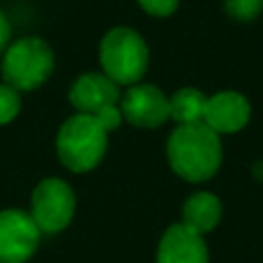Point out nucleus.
<instances>
[{"instance_id":"f257e3e1","label":"nucleus","mask_w":263,"mask_h":263,"mask_svg":"<svg viewBox=\"0 0 263 263\" xmlns=\"http://www.w3.org/2000/svg\"><path fill=\"white\" fill-rule=\"evenodd\" d=\"M166 157L180 178L203 182L213 178L222 164V141L205 123L178 125V129L168 136Z\"/></svg>"},{"instance_id":"f03ea898","label":"nucleus","mask_w":263,"mask_h":263,"mask_svg":"<svg viewBox=\"0 0 263 263\" xmlns=\"http://www.w3.org/2000/svg\"><path fill=\"white\" fill-rule=\"evenodd\" d=\"M109 143L106 127L88 114H77L63 123L55 139L58 157L69 171L86 173L102 162Z\"/></svg>"},{"instance_id":"7ed1b4c3","label":"nucleus","mask_w":263,"mask_h":263,"mask_svg":"<svg viewBox=\"0 0 263 263\" xmlns=\"http://www.w3.org/2000/svg\"><path fill=\"white\" fill-rule=\"evenodd\" d=\"M104 74L118 86H134L148 69V46L132 28H114L100 44Z\"/></svg>"},{"instance_id":"20e7f679","label":"nucleus","mask_w":263,"mask_h":263,"mask_svg":"<svg viewBox=\"0 0 263 263\" xmlns=\"http://www.w3.org/2000/svg\"><path fill=\"white\" fill-rule=\"evenodd\" d=\"M53 72V51L40 37L14 42L3 58V79L14 90H35Z\"/></svg>"},{"instance_id":"39448f33","label":"nucleus","mask_w":263,"mask_h":263,"mask_svg":"<svg viewBox=\"0 0 263 263\" xmlns=\"http://www.w3.org/2000/svg\"><path fill=\"white\" fill-rule=\"evenodd\" d=\"M77 196L60 178H46L32 192V219L44 233H58L72 222Z\"/></svg>"},{"instance_id":"423d86ee","label":"nucleus","mask_w":263,"mask_h":263,"mask_svg":"<svg viewBox=\"0 0 263 263\" xmlns=\"http://www.w3.org/2000/svg\"><path fill=\"white\" fill-rule=\"evenodd\" d=\"M40 245V227L30 213H0V263H26Z\"/></svg>"},{"instance_id":"0eeeda50","label":"nucleus","mask_w":263,"mask_h":263,"mask_svg":"<svg viewBox=\"0 0 263 263\" xmlns=\"http://www.w3.org/2000/svg\"><path fill=\"white\" fill-rule=\"evenodd\" d=\"M120 114L134 127L153 129L168 120V97L159 88L141 83L129 86L125 95H120Z\"/></svg>"},{"instance_id":"6e6552de","label":"nucleus","mask_w":263,"mask_h":263,"mask_svg":"<svg viewBox=\"0 0 263 263\" xmlns=\"http://www.w3.org/2000/svg\"><path fill=\"white\" fill-rule=\"evenodd\" d=\"M69 102L79 114L97 116L100 111L116 106L120 102L118 83L111 81L106 74H83L74 81L72 90H69Z\"/></svg>"},{"instance_id":"1a4fd4ad","label":"nucleus","mask_w":263,"mask_h":263,"mask_svg":"<svg viewBox=\"0 0 263 263\" xmlns=\"http://www.w3.org/2000/svg\"><path fill=\"white\" fill-rule=\"evenodd\" d=\"M252 106L245 95L236 90H222L208 97L203 123L217 134H233L247 125Z\"/></svg>"},{"instance_id":"9d476101","label":"nucleus","mask_w":263,"mask_h":263,"mask_svg":"<svg viewBox=\"0 0 263 263\" xmlns=\"http://www.w3.org/2000/svg\"><path fill=\"white\" fill-rule=\"evenodd\" d=\"M157 263H210L203 236L187 229L185 224L168 227L159 240Z\"/></svg>"},{"instance_id":"9b49d317","label":"nucleus","mask_w":263,"mask_h":263,"mask_svg":"<svg viewBox=\"0 0 263 263\" xmlns=\"http://www.w3.org/2000/svg\"><path fill=\"white\" fill-rule=\"evenodd\" d=\"M222 219V203L210 192H196L182 205V224L199 236L210 233Z\"/></svg>"},{"instance_id":"f8f14e48","label":"nucleus","mask_w":263,"mask_h":263,"mask_svg":"<svg viewBox=\"0 0 263 263\" xmlns=\"http://www.w3.org/2000/svg\"><path fill=\"white\" fill-rule=\"evenodd\" d=\"M205 104L208 97L196 88H182L173 97H168V118H173L178 125H196L203 123Z\"/></svg>"},{"instance_id":"ddd939ff","label":"nucleus","mask_w":263,"mask_h":263,"mask_svg":"<svg viewBox=\"0 0 263 263\" xmlns=\"http://www.w3.org/2000/svg\"><path fill=\"white\" fill-rule=\"evenodd\" d=\"M224 7L236 21H254L263 12V0H224Z\"/></svg>"},{"instance_id":"4468645a","label":"nucleus","mask_w":263,"mask_h":263,"mask_svg":"<svg viewBox=\"0 0 263 263\" xmlns=\"http://www.w3.org/2000/svg\"><path fill=\"white\" fill-rule=\"evenodd\" d=\"M18 109H21L18 90H14L12 86L3 83V86H0V125H5V123L16 118Z\"/></svg>"},{"instance_id":"2eb2a0df","label":"nucleus","mask_w":263,"mask_h":263,"mask_svg":"<svg viewBox=\"0 0 263 263\" xmlns=\"http://www.w3.org/2000/svg\"><path fill=\"white\" fill-rule=\"evenodd\" d=\"M180 0H139V5L153 16H168L178 9Z\"/></svg>"},{"instance_id":"dca6fc26","label":"nucleus","mask_w":263,"mask_h":263,"mask_svg":"<svg viewBox=\"0 0 263 263\" xmlns=\"http://www.w3.org/2000/svg\"><path fill=\"white\" fill-rule=\"evenodd\" d=\"M95 118L100 120L102 125H104L106 132L116 129L120 123H123V114H120V106H118V104H116V106H109V109H104V111H100Z\"/></svg>"},{"instance_id":"f3484780","label":"nucleus","mask_w":263,"mask_h":263,"mask_svg":"<svg viewBox=\"0 0 263 263\" xmlns=\"http://www.w3.org/2000/svg\"><path fill=\"white\" fill-rule=\"evenodd\" d=\"M9 35H12V28H9V21L3 12H0V53L5 51V46L9 44Z\"/></svg>"}]
</instances>
